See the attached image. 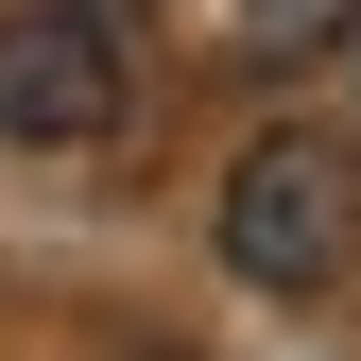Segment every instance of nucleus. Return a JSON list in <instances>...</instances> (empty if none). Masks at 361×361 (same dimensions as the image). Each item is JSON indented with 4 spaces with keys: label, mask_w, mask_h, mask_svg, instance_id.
Wrapping results in <instances>:
<instances>
[{
    "label": "nucleus",
    "mask_w": 361,
    "mask_h": 361,
    "mask_svg": "<svg viewBox=\"0 0 361 361\" xmlns=\"http://www.w3.org/2000/svg\"><path fill=\"white\" fill-rule=\"evenodd\" d=\"M344 258H361V155L327 121L241 138V172H224V276L241 293H327Z\"/></svg>",
    "instance_id": "f257e3e1"
},
{
    "label": "nucleus",
    "mask_w": 361,
    "mask_h": 361,
    "mask_svg": "<svg viewBox=\"0 0 361 361\" xmlns=\"http://www.w3.org/2000/svg\"><path fill=\"white\" fill-rule=\"evenodd\" d=\"M138 69H121V18L104 0H0V138L18 155H86L121 138Z\"/></svg>",
    "instance_id": "f03ea898"
},
{
    "label": "nucleus",
    "mask_w": 361,
    "mask_h": 361,
    "mask_svg": "<svg viewBox=\"0 0 361 361\" xmlns=\"http://www.w3.org/2000/svg\"><path fill=\"white\" fill-rule=\"evenodd\" d=\"M207 35H224L241 69H310L327 35H361V0H207Z\"/></svg>",
    "instance_id": "7ed1b4c3"
},
{
    "label": "nucleus",
    "mask_w": 361,
    "mask_h": 361,
    "mask_svg": "<svg viewBox=\"0 0 361 361\" xmlns=\"http://www.w3.org/2000/svg\"><path fill=\"white\" fill-rule=\"evenodd\" d=\"M155 361H190V344H155Z\"/></svg>",
    "instance_id": "20e7f679"
}]
</instances>
